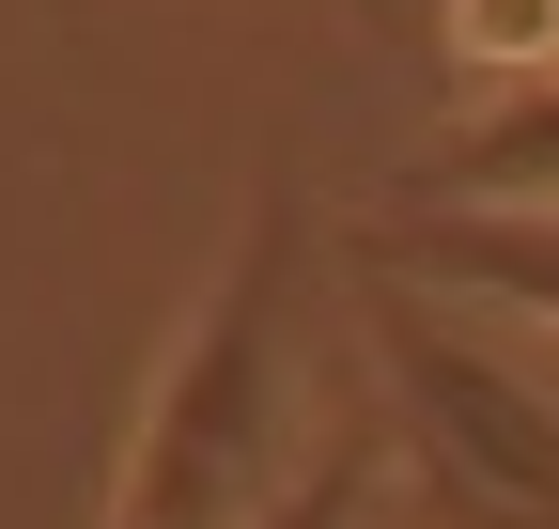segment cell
Segmentation results:
<instances>
[{
  "instance_id": "cell-1",
  "label": "cell",
  "mask_w": 559,
  "mask_h": 529,
  "mask_svg": "<svg viewBox=\"0 0 559 529\" xmlns=\"http://www.w3.org/2000/svg\"><path fill=\"white\" fill-rule=\"evenodd\" d=\"M296 296H311V219H296V187H249V234L202 281V311L171 327V358H156V389H140V421L109 451L94 529H264L280 514V483L311 468Z\"/></svg>"
},
{
  "instance_id": "cell-2",
  "label": "cell",
  "mask_w": 559,
  "mask_h": 529,
  "mask_svg": "<svg viewBox=\"0 0 559 529\" xmlns=\"http://www.w3.org/2000/svg\"><path fill=\"white\" fill-rule=\"evenodd\" d=\"M373 405H389V529H559V343L513 311L373 264Z\"/></svg>"
},
{
  "instance_id": "cell-3",
  "label": "cell",
  "mask_w": 559,
  "mask_h": 529,
  "mask_svg": "<svg viewBox=\"0 0 559 529\" xmlns=\"http://www.w3.org/2000/svg\"><path fill=\"white\" fill-rule=\"evenodd\" d=\"M358 264L436 281V296H481V311H513L528 343H559V219H466V203H419V219L358 234Z\"/></svg>"
},
{
  "instance_id": "cell-4",
  "label": "cell",
  "mask_w": 559,
  "mask_h": 529,
  "mask_svg": "<svg viewBox=\"0 0 559 529\" xmlns=\"http://www.w3.org/2000/svg\"><path fill=\"white\" fill-rule=\"evenodd\" d=\"M419 203H466V219H559V79L528 94H481V125H451Z\"/></svg>"
},
{
  "instance_id": "cell-5",
  "label": "cell",
  "mask_w": 559,
  "mask_h": 529,
  "mask_svg": "<svg viewBox=\"0 0 559 529\" xmlns=\"http://www.w3.org/2000/svg\"><path fill=\"white\" fill-rule=\"evenodd\" d=\"M389 483H404L389 405H358V421H326V436H311V468L280 483V514H264V529H389Z\"/></svg>"
},
{
  "instance_id": "cell-6",
  "label": "cell",
  "mask_w": 559,
  "mask_h": 529,
  "mask_svg": "<svg viewBox=\"0 0 559 529\" xmlns=\"http://www.w3.org/2000/svg\"><path fill=\"white\" fill-rule=\"evenodd\" d=\"M451 62H466L481 94L559 79V0H451Z\"/></svg>"
}]
</instances>
